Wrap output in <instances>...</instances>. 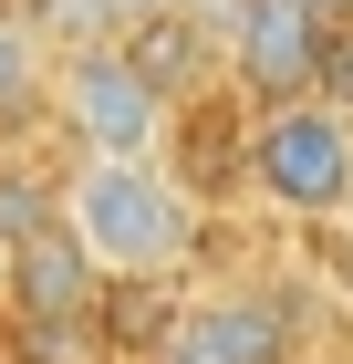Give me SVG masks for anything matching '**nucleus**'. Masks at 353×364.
Returning <instances> with one entry per match:
<instances>
[{"label":"nucleus","mask_w":353,"mask_h":364,"mask_svg":"<svg viewBox=\"0 0 353 364\" xmlns=\"http://www.w3.org/2000/svg\"><path fill=\"white\" fill-rule=\"evenodd\" d=\"M63 229H73L104 281H156L197 250V208L177 177H156V156H83L63 177Z\"/></svg>","instance_id":"f257e3e1"},{"label":"nucleus","mask_w":353,"mask_h":364,"mask_svg":"<svg viewBox=\"0 0 353 364\" xmlns=\"http://www.w3.org/2000/svg\"><path fill=\"white\" fill-rule=\"evenodd\" d=\"M249 177H260V198H281V208H301V219L353 208V114L322 105V94L271 105L260 136H249Z\"/></svg>","instance_id":"f03ea898"},{"label":"nucleus","mask_w":353,"mask_h":364,"mask_svg":"<svg viewBox=\"0 0 353 364\" xmlns=\"http://www.w3.org/2000/svg\"><path fill=\"white\" fill-rule=\"evenodd\" d=\"M53 114H63V136H73L83 156H156V136H166V94L125 63V42H83V53H63Z\"/></svg>","instance_id":"7ed1b4c3"},{"label":"nucleus","mask_w":353,"mask_h":364,"mask_svg":"<svg viewBox=\"0 0 353 364\" xmlns=\"http://www.w3.org/2000/svg\"><path fill=\"white\" fill-rule=\"evenodd\" d=\"M322 63H332V11L322 0H249L239 31H229V73H239L249 94H271V105L312 94Z\"/></svg>","instance_id":"20e7f679"},{"label":"nucleus","mask_w":353,"mask_h":364,"mask_svg":"<svg viewBox=\"0 0 353 364\" xmlns=\"http://www.w3.org/2000/svg\"><path fill=\"white\" fill-rule=\"evenodd\" d=\"M11 302H21V323H42V333H63V323H83L94 312V291H104V271H94V250H83L73 229H31V240H11V281H0Z\"/></svg>","instance_id":"39448f33"},{"label":"nucleus","mask_w":353,"mask_h":364,"mask_svg":"<svg viewBox=\"0 0 353 364\" xmlns=\"http://www.w3.org/2000/svg\"><path fill=\"white\" fill-rule=\"evenodd\" d=\"M125 42V63H136L146 84L177 105V94H197V73H208V31L188 21V11H156V21H136V31H114Z\"/></svg>","instance_id":"423d86ee"},{"label":"nucleus","mask_w":353,"mask_h":364,"mask_svg":"<svg viewBox=\"0 0 353 364\" xmlns=\"http://www.w3.org/2000/svg\"><path fill=\"white\" fill-rule=\"evenodd\" d=\"M218 323H229V343H239L249 364H291V302L281 291H218Z\"/></svg>","instance_id":"0eeeda50"},{"label":"nucleus","mask_w":353,"mask_h":364,"mask_svg":"<svg viewBox=\"0 0 353 364\" xmlns=\"http://www.w3.org/2000/svg\"><path fill=\"white\" fill-rule=\"evenodd\" d=\"M156 364H249V354H239V343H229V323H218L208 302H188V312H177V323H166Z\"/></svg>","instance_id":"6e6552de"},{"label":"nucleus","mask_w":353,"mask_h":364,"mask_svg":"<svg viewBox=\"0 0 353 364\" xmlns=\"http://www.w3.org/2000/svg\"><path fill=\"white\" fill-rule=\"evenodd\" d=\"M63 208L42 188H31V177H0V240H31V229H53Z\"/></svg>","instance_id":"1a4fd4ad"},{"label":"nucleus","mask_w":353,"mask_h":364,"mask_svg":"<svg viewBox=\"0 0 353 364\" xmlns=\"http://www.w3.org/2000/svg\"><path fill=\"white\" fill-rule=\"evenodd\" d=\"M31 105V31L21 21H0V114Z\"/></svg>","instance_id":"9d476101"},{"label":"nucleus","mask_w":353,"mask_h":364,"mask_svg":"<svg viewBox=\"0 0 353 364\" xmlns=\"http://www.w3.org/2000/svg\"><path fill=\"white\" fill-rule=\"evenodd\" d=\"M177 11H188V21L208 31V42H229V31H239V11H249V0H177Z\"/></svg>","instance_id":"9b49d317"},{"label":"nucleus","mask_w":353,"mask_h":364,"mask_svg":"<svg viewBox=\"0 0 353 364\" xmlns=\"http://www.w3.org/2000/svg\"><path fill=\"white\" fill-rule=\"evenodd\" d=\"M0 281H11V240H0Z\"/></svg>","instance_id":"f8f14e48"},{"label":"nucleus","mask_w":353,"mask_h":364,"mask_svg":"<svg viewBox=\"0 0 353 364\" xmlns=\"http://www.w3.org/2000/svg\"><path fill=\"white\" fill-rule=\"evenodd\" d=\"M322 11H332V21H343V11H353V0H322Z\"/></svg>","instance_id":"ddd939ff"}]
</instances>
